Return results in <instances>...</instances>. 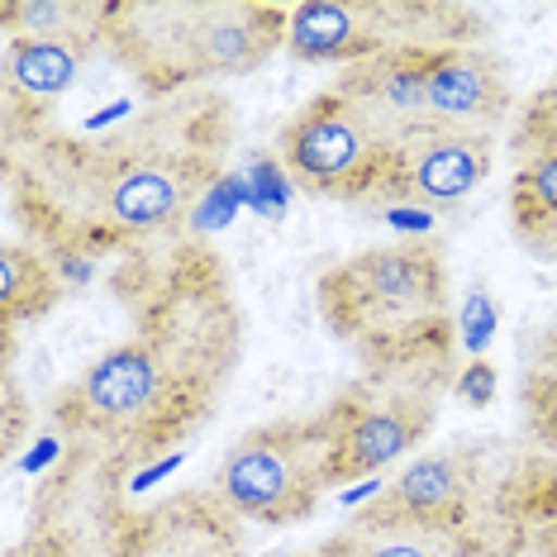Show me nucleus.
<instances>
[{
	"instance_id": "1a4fd4ad",
	"label": "nucleus",
	"mask_w": 557,
	"mask_h": 557,
	"mask_svg": "<svg viewBox=\"0 0 557 557\" xmlns=\"http://www.w3.org/2000/svg\"><path fill=\"white\" fill-rule=\"evenodd\" d=\"M491 467L476 443H448L414 458L396 481L376 491V500L358 510L367 524H410L434 534H462L491 505Z\"/></svg>"
},
{
	"instance_id": "2eb2a0df",
	"label": "nucleus",
	"mask_w": 557,
	"mask_h": 557,
	"mask_svg": "<svg viewBox=\"0 0 557 557\" xmlns=\"http://www.w3.org/2000/svg\"><path fill=\"white\" fill-rule=\"evenodd\" d=\"M429 62H434V48L424 44H405L391 48V53H376L358 62V67H344V77L334 86L352 100H362L367 110H376L391 129H410V124L424 120V82H429Z\"/></svg>"
},
{
	"instance_id": "423d86ee",
	"label": "nucleus",
	"mask_w": 557,
	"mask_h": 557,
	"mask_svg": "<svg viewBox=\"0 0 557 557\" xmlns=\"http://www.w3.org/2000/svg\"><path fill=\"white\" fill-rule=\"evenodd\" d=\"M453 386H458L453 358L362 367V376H352L320 410L334 453V486L362 481L420 448L434 434L438 405Z\"/></svg>"
},
{
	"instance_id": "39448f33",
	"label": "nucleus",
	"mask_w": 557,
	"mask_h": 557,
	"mask_svg": "<svg viewBox=\"0 0 557 557\" xmlns=\"http://www.w3.org/2000/svg\"><path fill=\"white\" fill-rule=\"evenodd\" d=\"M276 162L296 191L320 200H344V206L405 200L400 134L338 86H324L282 124Z\"/></svg>"
},
{
	"instance_id": "5701e85b",
	"label": "nucleus",
	"mask_w": 557,
	"mask_h": 557,
	"mask_svg": "<svg viewBox=\"0 0 557 557\" xmlns=\"http://www.w3.org/2000/svg\"><path fill=\"white\" fill-rule=\"evenodd\" d=\"M524 557H557V519L529 534V553Z\"/></svg>"
},
{
	"instance_id": "f03ea898",
	"label": "nucleus",
	"mask_w": 557,
	"mask_h": 557,
	"mask_svg": "<svg viewBox=\"0 0 557 557\" xmlns=\"http://www.w3.org/2000/svg\"><path fill=\"white\" fill-rule=\"evenodd\" d=\"M230 106L182 91L106 134H44L5 148L10 210L58 262L144 258L186 244V224L224 176Z\"/></svg>"
},
{
	"instance_id": "b1692460",
	"label": "nucleus",
	"mask_w": 557,
	"mask_h": 557,
	"mask_svg": "<svg viewBox=\"0 0 557 557\" xmlns=\"http://www.w3.org/2000/svg\"><path fill=\"white\" fill-rule=\"evenodd\" d=\"M539 367H557V329L548 334V344L539 348Z\"/></svg>"
},
{
	"instance_id": "f8f14e48",
	"label": "nucleus",
	"mask_w": 557,
	"mask_h": 557,
	"mask_svg": "<svg viewBox=\"0 0 557 557\" xmlns=\"http://www.w3.org/2000/svg\"><path fill=\"white\" fill-rule=\"evenodd\" d=\"M405 158V200L420 206H458L496 168V134L472 124L420 120L400 129Z\"/></svg>"
},
{
	"instance_id": "f257e3e1",
	"label": "nucleus",
	"mask_w": 557,
	"mask_h": 557,
	"mask_svg": "<svg viewBox=\"0 0 557 557\" xmlns=\"http://www.w3.org/2000/svg\"><path fill=\"white\" fill-rule=\"evenodd\" d=\"M115 290L129 329L53 400L67 448L148 467L214 414L244 352L234 276L200 238L124 258Z\"/></svg>"
},
{
	"instance_id": "9b49d317",
	"label": "nucleus",
	"mask_w": 557,
	"mask_h": 557,
	"mask_svg": "<svg viewBox=\"0 0 557 557\" xmlns=\"http://www.w3.org/2000/svg\"><path fill=\"white\" fill-rule=\"evenodd\" d=\"M510 230L539 262H557V82L529 100L515 120Z\"/></svg>"
},
{
	"instance_id": "6e6552de",
	"label": "nucleus",
	"mask_w": 557,
	"mask_h": 557,
	"mask_svg": "<svg viewBox=\"0 0 557 557\" xmlns=\"http://www.w3.org/2000/svg\"><path fill=\"white\" fill-rule=\"evenodd\" d=\"M462 24H472V10L429 5V0H306V5H290L286 53L296 62L358 67L405 44H472V29Z\"/></svg>"
},
{
	"instance_id": "412c9836",
	"label": "nucleus",
	"mask_w": 557,
	"mask_h": 557,
	"mask_svg": "<svg viewBox=\"0 0 557 557\" xmlns=\"http://www.w3.org/2000/svg\"><path fill=\"white\" fill-rule=\"evenodd\" d=\"M529 553V529H515L496 515H481L462 534V557H524Z\"/></svg>"
},
{
	"instance_id": "aec40b11",
	"label": "nucleus",
	"mask_w": 557,
	"mask_h": 557,
	"mask_svg": "<svg viewBox=\"0 0 557 557\" xmlns=\"http://www.w3.org/2000/svg\"><path fill=\"white\" fill-rule=\"evenodd\" d=\"M519 400H524V424L534 429V438L557 458V367H534V372H524Z\"/></svg>"
},
{
	"instance_id": "7ed1b4c3",
	"label": "nucleus",
	"mask_w": 557,
	"mask_h": 557,
	"mask_svg": "<svg viewBox=\"0 0 557 557\" xmlns=\"http://www.w3.org/2000/svg\"><path fill=\"white\" fill-rule=\"evenodd\" d=\"M290 5L262 0H110L106 53L153 100L248 77L286 48Z\"/></svg>"
},
{
	"instance_id": "dca6fc26",
	"label": "nucleus",
	"mask_w": 557,
	"mask_h": 557,
	"mask_svg": "<svg viewBox=\"0 0 557 557\" xmlns=\"http://www.w3.org/2000/svg\"><path fill=\"white\" fill-rule=\"evenodd\" d=\"M58 300L62 272L53 252L24 244V238H5V248H0V324H5V338L15 334V324L44 320Z\"/></svg>"
},
{
	"instance_id": "4468645a",
	"label": "nucleus",
	"mask_w": 557,
	"mask_h": 557,
	"mask_svg": "<svg viewBox=\"0 0 557 557\" xmlns=\"http://www.w3.org/2000/svg\"><path fill=\"white\" fill-rule=\"evenodd\" d=\"M238 524L214 491H182L129 519L120 557H234Z\"/></svg>"
},
{
	"instance_id": "393cba45",
	"label": "nucleus",
	"mask_w": 557,
	"mask_h": 557,
	"mask_svg": "<svg viewBox=\"0 0 557 557\" xmlns=\"http://www.w3.org/2000/svg\"><path fill=\"white\" fill-rule=\"evenodd\" d=\"M310 557H314V553H310Z\"/></svg>"
},
{
	"instance_id": "9d476101",
	"label": "nucleus",
	"mask_w": 557,
	"mask_h": 557,
	"mask_svg": "<svg viewBox=\"0 0 557 557\" xmlns=\"http://www.w3.org/2000/svg\"><path fill=\"white\" fill-rule=\"evenodd\" d=\"M96 48L106 39L96 34H77V39H5V58H0V124H5V148H20L29 138L53 134V110L58 100L72 91L82 67L91 62Z\"/></svg>"
},
{
	"instance_id": "20e7f679",
	"label": "nucleus",
	"mask_w": 557,
	"mask_h": 557,
	"mask_svg": "<svg viewBox=\"0 0 557 557\" xmlns=\"http://www.w3.org/2000/svg\"><path fill=\"white\" fill-rule=\"evenodd\" d=\"M324 329L362 358V367L453 358L448 268L434 244H382L320 276Z\"/></svg>"
},
{
	"instance_id": "4be33fe9",
	"label": "nucleus",
	"mask_w": 557,
	"mask_h": 557,
	"mask_svg": "<svg viewBox=\"0 0 557 557\" xmlns=\"http://www.w3.org/2000/svg\"><path fill=\"white\" fill-rule=\"evenodd\" d=\"M486 329H496V306L486 310V296H472V306H467V344H486Z\"/></svg>"
},
{
	"instance_id": "6ab92c4d",
	"label": "nucleus",
	"mask_w": 557,
	"mask_h": 557,
	"mask_svg": "<svg viewBox=\"0 0 557 557\" xmlns=\"http://www.w3.org/2000/svg\"><path fill=\"white\" fill-rule=\"evenodd\" d=\"M106 10L110 0H5L0 24L5 39H77V34L106 39Z\"/></svg>"
},
{
	"instance_id": "0eeeda50",
	"label": "nucleus",
	"mask_w": 557,
	"mask_h": 557,
	"mask_svg": "<svg viewBox=\"0 0 557 557\" xmlns=\"http://www.w3.org/2000/svg\"><path fill=\"white\" fill-rule=\"evenodd\" d=\"M210 491L244 524L286 529L310 519L324 491H334V453H329L324 414L248 429L214 467Z\"/></svg>"
},
{
	"instance_id": "f3484780",
	"label": "nucleus",
	"mask_w": 557,
	"mask_h": 557,
	"mask_svg": "<svg viewBox=\"0 0 557 557\" xmlns=\"http://www.w3.org/2000/svg\"><path fill=\"white\" fill-rule=\"evenodd\" d=\"M486 515L505 519L515 529H543L557 519V458L553 453H524L496 486H491Z\"/></svg>"
},
{
	"instance_id": "ddd939ff",
	"label": "nucleus",
	"mask_w": 557,
	"mask_h": 557,
	"mask_svg": "<svg viewBox=\"0 0 557 557\" xmlns=\"http://www.w3.org/2000/svg\"><path fill=\"white\" fill-rule=\"evenodd\" d=\"M515 115L510 77L486 48L476 44H448L434 48L424 82V120L443 124H472V129L496 134Z\"/></svg>"
},
{
	"instance_id": "a211bd4d",
	"label": "nucleus",
	"mask_w": 557,
	"mask_h": 557,
	"mask_svg": "<svg viewBox=\"0 0 557 557\" xmlns=\"http://www.w3.org/2000/svg\"><path fill=\"white\" fill-rule=\"evenodd\" d=\"M462 534H434V529L352 519L348 529H338L329 543H320L314 557H462Z\"/></svg>"
}]
</instances>
